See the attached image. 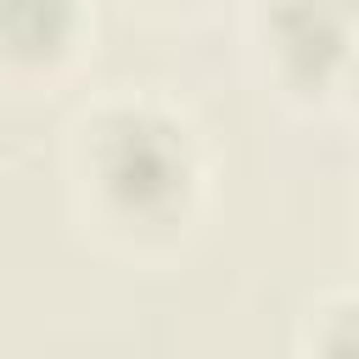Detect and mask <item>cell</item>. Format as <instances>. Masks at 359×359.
Instances as JSON below:
<instances>
[{
  "label": "cell",
  "instance_id": "6da1fadb",
  "mask_svg": "<svg viewBox=\"0 0 359 359\" xmlns=\"http://www.w3.org/2000/svg\"><path fill=\"white\" fill-rule=\"evenodd\" d=\"M79 151L101 213L135 230L180 224L202 191V146L191 123L151 95L101 101L84 118Z\"/></svg>",
  "mask_w": 359,
  "mask_h": 359
},
{
  "label": "cell",
  "instance_id": "7a4b0ae2",
  "mask_svg": "<svg viewBox=\"0 0 359 359\" xmlns=\"http://www.w3.org/2000/svg\"><path fill=\"white\" fill-rule=\"evenodd\" d=\"M258 34L275 62V73L292 90H337L348 84L353 50H359V22L331 6V0H258Z\"/></svg>",
  "mask_w": 359,
  "mask_h": 359
},
{
  "label": "cell",
  "instance_id": "3957f363",
  "mask_svg": "<svg viewBox=\"0 0 359 359\" xmlns=\"http://www.w3.org/2000/svg\"><path fill=\"white\" fill-rule=\"evenodd\" d=\"M84 0H0V62L39 73L73 56L84 39Z\"/></svg>",
  "mask_w": 359,
  "mask_h": 359
},
{
  "label": "cell",
  "instance_id": "277c9868",
  "mask_svg": "<svg viewBox=\"0 0 359 359\" xmlns=\"http://www.w3.org/2000/svg\"><path fill=\"white\" fill-rule=\"evenodd\" d=\"M309 359H359V292L331 297L309 320Z\"/></svg>",
  "mask_w": 359,
  "mask_h": 359
},
{
  "label": "cell",
  "instance_id": "5b68a950",
  "mask_svg": "<svg viewBox=\"0 0 359 359\" xmlns=\"http://www.w3.org/2000/svg\"><path fill=\"white\" fill-rule=\"evenodd\" d=\"M348 90H353V107H359V50H353V67H348Z\"/></svg>",
  "mask_w": 359,
  "mask_h": 359
},
{
  "label": "cell",
  "instance_id": "8992f818",
  "mask_svg": "<svg viewBox=\"0 0 359 359\" xmlns=\"http://www.w3.org/2000/svg\"><path fill=\"white\" fill-rule=\"evenodd\" d=\"M331 6H342V11H348V17L359 22V0H331Z\"/></svg>",
  "mask_w": 359,
  "mask_h": 359
}]
</instances>
